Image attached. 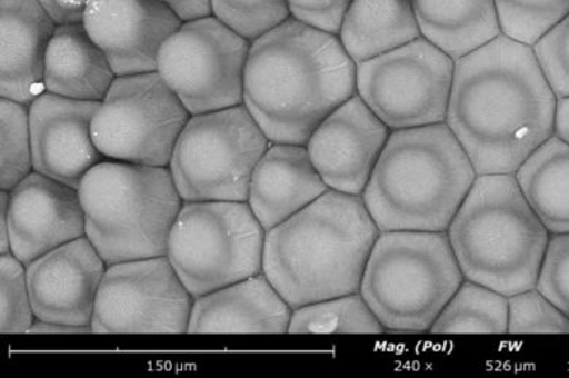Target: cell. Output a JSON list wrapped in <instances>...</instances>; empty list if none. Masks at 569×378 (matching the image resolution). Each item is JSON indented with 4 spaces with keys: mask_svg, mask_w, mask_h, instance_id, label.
<instances>
[{
    "mask_svg": "<svg viewBox=\"0 0 569 378\" xmlns=\"http://www.w3.org/2000/svg\"><path fill=\"white\" fill-rule=\"evenodd\" d=\"M557 102L533 48L501 34L456 60L446 125L476 175H516L553 137Z\"/></svg>",
    "mask_w": 569,
    "mask_h": 378,
    "instance_id": "cell-1",
    "label": "cell"
},
{
    "mask_svg": "<svg viewBox=\"0 0 569 378\" xmlns=\"http://www.w3.org/2000/svg\"><path fill=\"white\" fill-rule=\"evenodd\" d=\"M357 94V64L339 37L288 18L251 41L242 105L272 143L307 145Z\"/></svg>",
    "mask_w": 569,
    "mask_h": 378,
    "instance_id": "cell-2",
    "label": "cell"
},
{
    "mask_svg": "<svg viewBox=\"0 0 569 378\" xmlns=\"http://www.w3.org/2000/svg\"><path fill=\"white\" fill-rule=\"evenodd\" d=\"M379 236L362 196L328 190L266 232L263 273L293 310L359 292Z\"/></svg>",
    "mask_w": 569,
    "mask_h": 378,
    "instance_id": "cell-3",
    "label": "cell"
},
{
    "mask_svg": "<svg viewBox=\"0 0 569 378\" xmlns=\"http://www.w3.org/2000/svg\"><path fill=\"white\" fill-rule=\"evenodd\" d=\"M476 177L446 123L391 130L362 200L380 232H447Z\"/></svg>",
    "mask_w": 569,
    "mask_h": 378,
    "instance_id": "cell-4",
    "label": "cell"
},
{
    "mask_svg": "<svg viewBox=\"0 0 569 378\" xmlns=\"http://www.w3.org/2000/svg\"><path fill=\"white\" fill-rule=\"evenodd\" d=\"M447 236L463 278L506 297L536 288L550 238L515 175L476 177Z\"/></svg>",
    "mask_w": 569,
    "mask_h": 378,
    "instance_id": "cell-5",
    "label": "cell"
},
{
    "mask_svg": "<svg viewBox=\"0 0 569 378\" xmlns=\"http://www.w3.org/2000/svg\"><path fill=\"white\" fill-rule=\"evenodd\" d=\"M86 237L107 266L167 256L183 207L170 168L104 160L79 185Z\"/></svg>",
    "mask_w": 569,
    "mask_h": 378,
    "instance_id": "cell-6",
    "label": "cell"
},
{
    "mask_svg": "<svg viewBox=\"0 0 569 378\" xmlns=\"http://www.w3.org/2000/svg\"><path fill=\"white\" fill-rule=\"evenodd\" d=\"M465 281L447 232H380L367 261L361 296L386 334H429Z\"/></svg>",
    "mask_w": 569,
    "mask_h": 378,
    "instance_id": "cell-7",
    "label": "cell"
},
{
    "mask_svg": "<svg viewBox=\"0 0 569 378\" xmlns=\"http://www.w3.org/2000/svg\"><path fill=\"white\" fill-rule=\"evenodd\" d=\"M264 240L247 202H184L167 258L198 298L263 272Z\"/></svg>",
    "mask_w": 569,
    "mask_h": 378,
    "instance_id": "cell-8",
    "label": "cell"
},
{
    "mask_svg": "<svg viewBox=\"0 0 569 378\" xmlns=\"http://www.w3.org/2000/svg\"><path fill=\"white\" fill-rule=\"evenodd\" d=\"M270 143L244 105L196 115L168 168L184 202H247L251 176Z\"/></svg>",
    "mask_w": 569,
    "mask_h": 378,
    "instance_id": "cell-9",
    "label": "cell"
},
{
    "mask_svg": "<svg viewBox=\"0 0 569 378\" xmlns=\"http://www.w3.org/2000/svg\"><path fill=\"white\" fill-rule=\"evenodd\" d=\"M190 118L160 73L126 74L100 102L92 137L106 160L168 167Z\"/></svg>",
    "mask_w": 569,
    "mask_h": 378,
    "instance_id": "cell-10",
    "label": "cell"
},
{
    "mask_svg": "<svg viewBox=\"0 0 569 378\" xmlns=\"http://www.w3.org/2000/svg\"><path fill=\"white\" fill-rule=\"evenodd\" d=\"M250 48L217 17L186 21L162 46L157 72L191 116L231 109L244 101Z\"/></svg>",
    "mask_w": 569,
    "mask_h": 378,
    "instance_id": "cell-11",
    "label": "cell"
},
{
    "mask_svg": "<svg viewBox=\"0 0 569 378\" xmlns=\"http://www.w3.org/2000/svg\"><path fill=\"white\" fill-rule=\"evenodd\" d=\"M455 64L419 37L357 64V94L390 130L446 123Z\"/></svg>",
    "mask_w": 569,
    "mask_h": 378,
    "instance_id": "cell-12",
    "label": "cell"
},
{
    "mask_svg": "<svg viewBox=\"0 0 569 378\" xmlns=\"http://www.w3.org/2000/svg\"><path fill=\"white\" fill-rule=\"evenodd\" d=\"M194 298L167 256L107 266L91 328L100 335L188 334Z\"/></svg>",
    "mask_w": 569,
    "mask_h": 378,
    "instance_id": "cell-13",
    "label": "cell"
},
{
    "mask_svg": "<svg viewBox=\"0 0 569 378\" xmlns=\"http://www.w3.org/2000/svg\"><path fill=\"white\" fill-rule=\"evenodd\" d=\"M11 253L22 263L86 237L78 189L32 171L11 191L2 190Z\"/></svg>",
    "mask_w": 569,
    "mask_h": 378,
    "instance_id": "cell-14",
    "label": "cell"
},
{
    "mask_svg": "<svg viewBox=\"0 0 569 378\" xmlns=\"http://www.w3.org/2000/svg\"><path fill=\"white\" fill-rule=\"evenodd\" d=\"M390 133L356 94L321 121L306 147L330 190L362 196Z\"/></svg>",
    "mask_w": 569,
    "mask_h": 378,
    "instance_id": "cell-15",
    "label": "cell"
},
{
    "mask_svg": "<svg viewBox=\"0 0 569 378\" xmlns=\"http://www.w3.org/2000/svg\"><path fill=\"white\" fill-rule=\"evenodd\" d=\"M82 24L118 77L157 72L158 54L183 21L161 0H90Z\"/></svg>",
    "mask_w": 569,
    "mask_h": 378,
    "instance_id": "cell-16",
    "label": "cell"
},
{
    "mask_svg": "<svg viewBox=\"0 0 569 378\" xmlns=\"http://www.w3.org/2000/svg\"><path fill=\"white\" fill-rule=\"evenodd\" d=\"M98 107L48 91L28 106L34 171L79 189L87 172L106 160L92 137Z\"/></svg>",
    "mask_w": 569,
    "mask_h": 378,
    "instance_id": "cell-17",
    "label": "cell"
},
{
    "mask_svg": "<svg viewBox=\"0 0 569 378\" xmlns=\"http://www.w3.org/2000/svg\"><path fill=\"white\" fill-rule=\"evenodd\" d=\"M107 263L87 237L78 238L27 265L36 320L91 326Z\"/></svg>",
    "mask_w": 569,
    "mask_h": 378,
    "instance_id": "cell-18",
    "label": "cell"
},
{
    "mask_svg": "<svg viewBox=\"0 0 569 378\" xmlns=\"http://www.w3.org/2000/svg\"><path fill=\"white\" fill-rule=\"evenodd\" d=\"M292 311L261 272L194 298L188 334H288Z\"/></svg>",
    "mask_w": 569,
    "mask_h": 378,
    "instance_id": "cell-19",
    "label": "cell"
},
{
    "mask_svg": "<svg viewBox=\"0 0 569 378\" xmlns=\"http://www.w3.org/2000/svg\"><path fill=\"white\" fill-rule=\"evenodd\" d=\"M328 190L305 145L270 143L251 176L247 205L268 232Z\"/></svg>",
    "mask_w": 569,
    "mask_h": 378,
    "instance_id": "cell-20",
    "label": "cell"
},
{
    "mask_svg": "<svg viewBox=\"0 0 569 378\" xmlns=\"http://www.w3.org/2000/svg\"><path fill=\"white\" fill-rule=\"evenodd\" d=\"M0 94L30 106L43 94L46 53L56 22L39 0H2Z\"/></svg>",
    "mask_w": 569,
    "mask_h": 378,
    "instance_id": "cell-21",
    "label": "cell"
},
{
    "mask_svg": "<svg viewBox=\"0 0 569 378\" xmlns=\"http://www.w3.org/2000/svg\"><path fill=\"white\" fill-rule=\"evenodd\" d=\"M118 74L82 22L56 26L46 53L44 87L51 94L101 102Z\"/></svg>",
    "mask_w": 569,
    "mask_h": 378,
    "instance_id": "cell-22",
    "label": "cell"
},
{
    "mask_svg": "<svg viewBox=\"0 0 569 378\" xmlns=\"http://www.w3.org/2000/svg\"><path fill=\"white\" fill-rule=\"evenodd\" d=\"M423 39L459 60L501 36L496 0H412Z\"/></svg>",
    "mask_w": 569,
    "mask_h": 378,
    "instance_id": "cell-23",
    "label": "cell"
},
{
    "mask_svg": "<svg viewBox=\"0 0 569 378\" xmlns=\"http://www.w3.org/2000/svg\"><path fill=\"white\" fill-rule=\"evenodd\" d=\"M339 40L356 64L419 39L412 0H352Z\"/></svg>",
    "mask_w": 569,
    "mask_h": 378,
    "instance_id": "cell-24",
    "label": "cell"
},
{
    "mask_svg": "<svg viewBox=\"0 0 569 378\" xmlns=\"http://www.w3.org/2000/svg\"><path fill=\"white\" fill-rule=\"evenodd\" d=\"M522 195L549 235L569 232V145L549 138L516 172Z\"/></svg>",
    "mask_w": 569,
    "mask_h": 378,
    "instance_id": "cell-25",
    "label": "cell"
},
{
    "mask_svg": "<svg viewBox=\"0 0 569 378\" xmlns=\"http://www.w3.org/2000/svg\"><path fill=\"white\" fill-rule=\"evenodd\" d=\"M429 334L506 335L508 297L482 284L465 279L433 321Z\"/></svg>",
    "mask_w": 569,
    "mask_h": 378,
    "instance_id": "cell-26",
    "label": "cell"
},
{
    "mask_svg": "<svg viewBox=\"0 0 569 378\" xmlns=\"http://www.w3.org/2000/svg\"><path fill=\"white\" fill-rule=\"evenodd\" d=\"M288 334L381 335L386 330L361 292H353L296 308Z\"/></svg>",
    "mask_w": 569,
    "mask_h": 378,
    "instance_id": "cell-27",
    "label": "cell"
},
{
    "mask_svg": "<svg viewBox=\"0 0 569 378\" xmlns=\"http://www.w3.org/2000/svg\"><path fill=\"white\" fill-rule=\"evenodd\" d=\"M503 36L533 48L569 13V0H496Z\"/></svg>",
    "mask_w": 569,
    "mask_h": 378,
    "instance_id": "cell-28",
    "label": "cell"
},
{
    "mask_svg": "<svg viewBox=\"0 0 569 378\" xmlns=\"http://www.w3.org/2000/svg\"><path fill=\"white\" fill-rule=\"evenodd\" d=\"M2 190L11 191L34 171L30 111L21 102L2 98Z\"/></svg>",
    "mask_w": 569,
    "mask_h": 378,
    "instance_id": "cell-29",
    "label": "cell"
},
{
    "mask_svg": "<svg viewBox=\"0 0 569 378\" xmlns=\"http://www.w3.org/2000/svg\"><path fill=\"white\" fill-rule=\"evenodd\" d=\"M212 16L250 41L291 18L284 0H212Z\"/></svg>",
    "mask_w": 569,
    "mask_h": 378,
    "instance_id": "cell-30",
    "label": "cell"
},
{
    "mask_svg": "<svg viewBox=\"0 0 569 378\" xmlns=\"http://www.w3.org/2000/svg\"><path fill=\"white\" fill-rule=\"evenodd\" d=\"M0 331L3 335L28 334L34 325L27 266L12 253L0 258Z\"/></svg>",
    "mask_w": 569,
    "mask_h": 378,
    "instance_id": "cell-31",
    "label": "cell"
},
{
    "mask_svg": "<svg viewBox=\"0 0 569 378\" xmlns=\"http://www.w3.org/2000/svg\"><path fill=\"white\" fill-rule=\"evenodd\" d=\"M508 334L569 335V317L536 288L508 297Z\"/></svg>",
    "mask_w": 569,
    "mask_h": 378,
    "instance_id": "cell-32",
    "label": "cell"
},
{
    "mask_svg": "<svg viewBox=\"0 0 569 378\" xmlns=\"http://www.w3.org/2000/svg\"><path fill=\"white\" fill-rule=\"evenodd\" d=\"M533 51L553 94L569 97V13L546 32Z\"/></svg>",
    "mask_w": 569,
    "mask_h": 378,
    "instance_id": "cell-33",
    "label": "cell"
},
{
    "mask_svg": "<svg viewBox=\"0 0 569 378\" xmlns=\"http://www.w3.org/2000/svg\"><path fill=\"white\" fill-rule=\"evenodd\" d=\"M536 289L569 317V232L550 236Z\"/></svg>",
    "mask_w": 569,
    "mask_h": 378,
    "instance_id": "cell-34",
    "label": "cell"
},
{
    "mask_svg": "<svg viewBox=\"0 0 569 378\" xmlns=\"http://www.w3.org/2000/svg\"><path fill=\"white\" fill-rule=\"evenodd\" d=\"M289 16L316 30L338 36L352 0H284Z\"/></svg>",
    "mask_w": 569,
    "mask_h": 378,
    "instance_id": "cell-35",
    "label": "cell"
},
{
    "mask_svg": "<svg viewBox=\"0 0 569 378\" xmlns=\"http://www.w3.org/2000/svg\"><path fill=\"white\" fill-rule=\"evenodd\" d=\"M41 7L53 18L56 24H74L82 22L90 0H39Z\"/></svg>",
    "mask_w": 569,
    "mask_h": 378,
    "instance_id": "cell-36",
    "label": "cell"
},
{
    "mask_svg": "<svg viewBox=\"0 0 569 378\" xmlns=\"http://www.w3.org/2000/svg\"><path fill=\"white\" fill-rule=\"evenodd\" d=\"M181 21H193L212 16V0H161Z\"/></svg>",
    "mask_w": 569,
    "mask_h": 378,
    "instance_id": "cell-37",
    "label": "cell"
},
{
    "mask_svg": "<svg viewBox=\"0 0 569 378\" xmlns=\"http://www.w3.org/2000/svg\"><path fill=\"white\" fill-rule=\"evenodd\" d=\"M28 334H60V335H83L94 334L91 326H72L64 324H53V321L36 320Z\"/></svg>",
    "mask_w": 569,
    "mask_h": 378,
    "instance_id": "cell-38",
    "label": "cell"
},
{
    "mask_svg": "<svg viewBox=\"0 0 569 378\" xmlns=\"http://www.w3.org/2000/svg\"><path fill=\"white\" fill-rule=\"evenodd\" d=\"M553 137L569 145V97L558 98Z\"/></svg>",
    "mask_w": 569,
    "mask_h": 378,
    "instance_id": "cell-39",
    "label": "cell"
}]
</instances>
